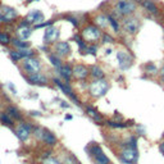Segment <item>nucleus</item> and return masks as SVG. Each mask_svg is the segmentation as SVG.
Here are the masks:
<instances>
[{"mask_svg":"<svg viewBox=\"0 0 164 164\" xmlns=\"http://www.w3.org/2000/svg\"><path fill=\"white\" fill-rule=\"evenodd\" d=\"M43 164H62V163L55 158H46V159H44Z\"/></svg>","mask_w":164,"mask_h":164,"instance_id":"35","label":"nucleus"},{"mask_svg":"<svg viewBox=\"0 0 164 164\" xmlns=\"http://www.w3.org/2000/svg\"><path fill=\"white\" fill-rule=\"evenodd\" d=\"M18 18V12L12 7H2L0 10V22L3 23H12Z\"/></svg>","mask_w":164,"mask_h":164,"instance_id":"5","label":"nucleus"},{"mask_svg":"<svg viewBox=\"0 0 164 164\" xmlns=\"http://www.w3.org/2000/svg\"><path fill=\"white\" fill-rule=\"evenodd\" d=\"M0 122H2L4 126H8V127H13V126H14L13 118H12L8 113H5V112H2V113H0Z\"/></svg>","mask_w":164,"mask_h":164,"instance_id":"22","label":"nucleus"},{"mask_svg":"<svg viewBox=\"0 0 164 164\" xmlns=\"http://www.w3.org/2000/svg\"><path fill=\"white\" fill-rule=\"evenodd\" d=\"M117 59H118V65L120 69H128V68L132 65L133 63V59L130 54L126 51V50H118L117 53Z\"/></svg>","mask_w":164,"mask_h":164,"instance_id":"9","label":"nucleus"},{"mask_svg":"<svg viewBox=\"0 0 164 164\" xmlns=\"http://www.w3.org/2000/svg\"><path fill=\"white\" fill-rule=\"evenodd\" d=\"M95 23H96V26L99 27H101V28H106L108 27V24H109V22H108V16H105V14H99V16H96V18H95Z\"/></svg>","mask_w":164,"mask_h":164,"instance_id":"24","label":"nucleus"},{"mask_svg":"<svg viewBox=\"0 0 164 164\" xmlns=\"http://www.w3.org/2000/svg\"><path fill=\"white\" fill-rule=\"evenodd\" d=\"M7 113L13 118V119H16V120H22V115L19 113V110L16 108V106H8L7 108Z\"/></svg>","mask_w":164,"mask_h":164,"instance_id":"25","label":"nucleus"},{"mask_svg":"<svg viewBox=\"0 0 164 164\" xmlns=\"http://www.w3.org/2000/svg\"><path fill=\"white\" fill-rule=\"evenodd\" d=\"M95 164H99V163H95Z\"/></svg>","mask_w":164,"mask_h":164,"instance_id":"42","label":"nucleus"},{"mask_svg":"<svg viewBox=\"0 0 164 164\" xmlns=\"http://www.w3.org/2000/svg\"><path fill=\"white\" fill-rule=\"evenodd\" d=\"M12 43L10 35L7 32H0V44L2 45H9Z\"/></svg>","mask_w":164,"mask_h":164,"instance_id":"30","label":"nucleus"},{"mask_svg":"<svg viewBox=\"0 0 164 164\" xmlns=\"http://www.w3.org/2000/svg\"><path fill=\"white\" fill-rule=\"evenodd\" d=\"M8 87H9V89L13 91V94H17V90L14 89V86H13V84H8Z\"/></svg>","mask_w":164,"mask_h":164,"instance_id":"37","label":"nucleus"},{"mask_svg":"<svg viewBox=\"0 0 164 164\" xmlns=\"http://www.w3.org/2000/svg\"><path fill=\"white\" fill-rule=\"evenodd\" d=\"M17 49H27V48H30V43L28 41H26V40H21V38H12V43Z\"/></svg>","mask_w":164,"mask_h":164,"instance_id":"26","label":"nucleus"},{"mask_svg":"<svg viewBox=\"0 0 164 164\" xmlns=\"http://www.w3.org/2000/svg\"><path fill=\"white\" fill-rule=\"evenodd\" d=\"M114 9H115V13H118L119 16L128 17L136 12L137 4H136L135 0H117L114 3Z\"/></svg>","mask_w":164,"mask_h":164,"instance_id":"1","label":"nucleus"},{"mask_svg":"<svg viewBox=\"0 0 164 164\" xmlns=\"http://www.w3.org/2000/svg\"><path fill=\"white\" fill-rule=\"evenodd\" d=\"M89 154L90 156H94L96 163L99 164H109V158L103 153V150L99 145H92L91 147H89Z\"/></svg>","mask_w":164,"mask_h":164,"instance_id":"8","label":"nucleus"},{"mask_svg":"<svg viewBox=\"0 0 164 164\" xmlns=\"http://www.w3.org/2000/svg\"><path fill=\"white\" fill-rule=\"evenodd\" d=\"M23 69L28 73V74H33V73H38L41 71V63L38 62V59L31 57V58H24V62L22 64Z\"/></svg>","mask_w":164,"mask_h":164,"instance_id":"7","label":"nucleus"},{"mask_svg":"<svg viewBox=\"0 0 164 164\" xmlns=\"http://www.w3.org/2000/svg\"><path fill=\"white\" fill-rule=\"evenodd\" d=\"M32 2H37V0H27V3H32Z\"/></svg>","mask_w":164,"mask_h":164,"instance_id":"41","label":"nucleus"},{"mask_svg":"<svg viewBox=\"0 0 164 164\" xmlns=\"http://www.w3.org/2000/svg\"><path fill=\"white\" fill-rule=\"evenodd\" d=\"M27 81H28L31 85H46L48 84V78L44 74H41L40 72L33 73V74H28L27 76Z\"/></svg>","mask_w":164,"mask_h":164,"instance_id":"18","label":"nucleus"},{"mask_svg":"<svg viewBox=\"0 0 164 164\" xmlns=\"http://www.w3.org/2000/svg\"><path fill=\"white\" fill-rule=\"evenodd\" d=\"M109 85L108 82L101 78V79H94L90 84V94L92 95L94 98H101L108 92Z\"/></svg>","mask_w":164,"mask_h":164,"instance_id":"3","label":"nucleus"},{"mask_svg":"<svg viewBox=\"0 0 164 164\" xmlns=\"http://www.w3.org/2000/svg\"><path fill=\"white\" fill-rule=\"evenodd\" d=\"M160 78H161V81L164 82V65L161 67V69H160Z\"/></svg>","mask_w":164,"mask_h":164,"instance_id":"38","label":"nucleus"},{"mask_svg":"<svg viewBox=\"0 0 164 164\" xmlns=\"http://www.w3.org/2000/svg\"><path fill=\"white\" fill-rule=\"evenodd\" d=\"M101 38H103V43H109V44H112V43H114V38L109 35V33H103L101 35Z\"/></svg>","mask_w":164,"mask_h":164,"instance_id":"33","label":"nucleus"},{"mask_svg":"<svg viewBox=\"0 0 164 164\" xmlns=\"http://www.w3.org/2000/svg\"><path fill=\"white\" fill-rule=\"evenodd\" d=\"M32 33V30L30 28V27H18L17 30V35L19 36L21 40H27Z\"/></svg>","mask_w":164,"mask_h":164,"instance_id":"21","label":"nucleus"},{"mask_svg":"<svg viewBox=\"0 0 164 164\" xmlns=\"http://www.w3.org/2000/svg\"><path fill=\"white\" fill-rule=\"evenodd\" d=\"M9 57H10V59H12L13 62H19L21 59H23V57H22V54H21L19 49L10 50V51H9Z\"/></svg>","mask_w":164,"mask_h":164,"instance_id":"28","label":"nucleus"},{"mask_svg":"<svg viewBox=\"0 0 164 164\" xmlns=\"http://www.w3.org/2000/svg\"><path fill=\"white\" fill-rule=\"evenodd\" d=\"M59 28H57V27H54L53 24L46 27L45 30V33H44V43L45 44H54L57 43V40L59 38Z\"/></svg>","mask_w":164,"mask_h":164,"instance_id":"11","label":"nucleus"},{"mask_svg":"<svg viewBox=\"0 0 164 164\" xmlns=\"http://www.w3.org/2000/svg\"><path fill=\"white\" fill-rule=\"evenodd\" d=\"M53 82L55 84L65 95H68L73 101H74V104H77V105H79V101H78V99L76 98V95L73 94V90L71 89V86H69V84L65 81V82H62L60 79H58V78H53Z\"/></svg>","mask_w":164,"mask_h":164,"instance_id":"10","label":"nucleus"},{"mask_svg":"<svg viewBox=\"0 0 164 164\" xmlns=\"http://www.w3.org/2000/svg\"><path fill=\"white\" fill-rule=\"evenodd\" d=\"M141 5L146 12H149L150 14H153V16H158L160 12L154 0H141Z\"/></svg>","mask_w":164,"mask_h":164,"instance_id":"17","label":"nucleus"},{"mask_svg":"<svg viewBox=\"0 0 164 164\" xmlns=\"http://www.w3.org/2000/svg\"><path fill=\"white\" fill-rule=\"evenodd\" d=\"M31 114H32V115H40L38 112H31Z\"/></svg>","mask_w":164,"mask_h":164,"instance_id":"40","label":"nucleus"},{"mask_svg":"<svg viewBox=\"0 0 164 164\" xmlns=\"http://www.w3.org/2000/svg\"><path fill=\"white\" fill-rule=\"evenodd\" d=\"M54 51L58 57H67L71 54V46L65 41H59V43L54 44Z\"/></svg>","mask_w":164,"mask_h":164,"instance_id":"13","label":"nucleus"},{"mask_svg":"<svg viewBox=\"0 0 164 164\" xmlns=\"http://www.w3.org/2000/svg\"><path fill=\"white\" fill-rule=\"evenodd\" d=\"M145 69H146V72H150V73H156V72H158L156 65L153 64V63H147V64L145 65Z\"/></svg>","mask_w":164,"mask_h":164,"instance_id":"32","label":"nucleus"},{"mask_svg":"<svg viewBox=\"0 0 164 164\" xmlns=\"http://www.w3.org/2000/svg\"><path fill=\"white\" fill-rule=\"evenodd\" d=\"M108 126H110L113 128H125V127H128L131 126V123H122V122H114V120H108L106 122Z\"/></svg>","mask_w":164,"mask_h":164,"instance_id":"29","label":"nucleus"},{"mask_svg":"<svg viewBox=\"0 0 164 164\" xmlns=\"http://www.w3.org/2000/svg\"><path fill=\"white\" fill-rule=\"evenodd\" d=\"M24 19L28 22L30 24H37V23H41V22L44 21V14L40 10L35 9V10H31L28 14L26 16Z\"/></svg>","mask_w":164,"mask_h":164,"instance_id":"15","label":"nucleus"},{"mask_svg":"<svg viewBox=\"0 0 164 164\" xmlns=\"http://www.w3.org/2000/svg\"><path fill=\"white\" fill-rule=\"evenodd\" d=\"M90 74V69L85 65V64H76L73 68H72V76L76 78V79H81L84 81L87 78V76Z\"/></svg>","mask_w":164,"mask_h":164,"instance_id":"12","label":"nucleus"},{"mask_svg":"<svg viewBox=\"0 0 164 164\" xmlns=\"http://www.w3.org/2000/svg\"><path fill=\"white\" fill-rule=\"evenodd\" d=\"M65 18H67L68 21H69V22H71L74 27H78V22H77V19H76V18H73V17H65Z\"/></svg>","mask_w":164,"mask_h":164,"instance_id":"36","label":"nucleus"},{"mask_svg":"<svg viewBox=\"0 0 164 164\" xmlns=\"http://www.w3.org/2000/svg\"><path fill=\"white\" fill-rule=\"evenodd\" d=\"M108 22H109V24H110L112 26V28L114 30V32H119V28H120V27H119V23H118V19L113 16V14H108Z\"/></svg>","mask_w":164,"mask_h":164,"instance_id":"27","label":"nucleus"},{"mask_svg":"<svg viewBox=\"0 0 164 164\" xmlns=\"http://www.w3.org/2000/svg\"><path fill=\"white\" fill-rule=\"evenodd\" d=\"M122 28L127 35L133 36L140 30V19L136 17H132V16H128L122 21Z\"/></svg>","mask_w":164,"mask_h":164,"instance_id":"4","label":"nucleus"},{"mask_svg":"<svg viewBox=\"0 0 164 164\" xmlns=\"http://www.w3.org/2000/svg\"><path fill=\"white\" fill-rule=\"evenodd\" d=\"M49 60L51 62V64L54 65L58 69V68L62 65V62H60V59H59V57H57V54H51V55L49 57Z\"/></svg>","mask_w":164,"mask_h":164,"instance_id":"31","label":"nucleus"},{"mask_svg":"<svg viewBox=\"0 0 164 164\" xmlns=\"http://www.w3.org/2000/svg\"><path fill=\"white\" fill-rule=\"evenodd\" d=\"M101 35H103V32L100 31L99 27L95 26V24H89V26L84 27V30H82V32H81L82 38H84L87 44L96 43L98 40L101 38Z\"/></svg>","mask_w":164,"mask_h":164,"instance_id":"2","label":"nucleus"},{"mask_svg":"<svg viewBox=\"0 0 164 164\" xmlns=\"http://www.w3.org/2000/svg\"><path fill=\"white\" fill-rule=\"evenodd\" d=\"M58 71H59V73H60V76L68 82L71 79V77H72V68H71V65L69 64H62L59 68H58Z\"/></svg>","mask_w":164,"mask_h":164,"instance_id":"19","label":"nucleus"},{"mask_svg":"<svg viewBox=\"0 0 164 164\" xmlns=\"http://www.w3.org/2000/svg\"><path fill=\"white\" fill-rule=\"evenodd\" d=\"M120 160L126 164H136L139 159V153L136 147H126L123 151L120 153Z\"/></svg>","mask_w":164,"mask_h":164,"instance_id":"6","label":"nucleus"},{"mask_svg":"<svg viewBox=\"0 0 164 164\" xmlns=\"http://www.w3.org/2000/svg\"><path fill=\"white\" fill-rule=\"evenodd\" d=\"M96 51H98V48H96V45H87V48H86V53L87 54H92V55H95L96 54Z\"/></svg>","mask_w":164,"mask_h":164,"instance_id":"34","label":"nucleus"},{"mask_svg":"<svg viewBox=\"0 0 164 164\" xmlns=\"http://www.w3.org/2000/svg\"><path fill=\"white\" fill-rule=\"evenodd\" d=\"M30 133H31V127L28 125H24V123L19 125L17 127V130H16V135H17V137L21 141H27V140H28Z\"/></svg>","mask_w":164,"mask_h":164,"instance_id":"16","label":"nucleus"},{"mask_svg":"<svg viewBox=\"0 0 164 164\" xmlns=\"http://www.w3.org/2000/svg\"><path fill=\"white\" fill-rule=\"evenodd\" d=\"M37 135H38V137L43 140L46 145H50V146H54V145H57V137L54 136L50 131L48 130H38L37 131Z\"/></svg>","mask_w":164,"mask_h":164,"instance_id":"14","label":"nucleus"},{"mask_svg":"<svg viewBox=\"0 0 164 164\" xmlns=\"http://www.w3.org/2000/svg\"><path fill=\"white\" fill-rule=\"evenodd\" d=\"M159 150H160V153H161V154H164V142L159 145Z\"/></svg>","mask_w":164,"mask_h":164,"instance_id":"39","label":"nucleus"},{"mask_svg":"<svg viewBox=\"0 0 164 164\" xmlns=\"http://www.w3.org/2000/svg\"><path fill=\"white\" fill-rule=\"evenodd\" d=\"M86 112H87V114H89L95 122H103V117H101V114L96 110V109H94V108H91V106H87V108H86Z\"/></svg>","mask_w":164,"mask_h":164,"instance_id":"23","label":"nucleus"},{"mask_svg":"<svg viewBox=\"0 0 164 164\" xmlns=\"http://www.w3.org/2000/svg\"><path fill=\"white\" fill-rule=\"evenodd\" d=\"M90 74H91V77L94 79H101L105 76L104 72H103V69H101L100 67H98V65H92L90 68Z\"/></svg>","mask_w":164,"mask_h":164,"instance_id":"20","label":"nucleus"}]
</instances>
